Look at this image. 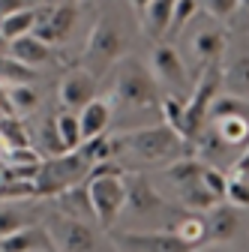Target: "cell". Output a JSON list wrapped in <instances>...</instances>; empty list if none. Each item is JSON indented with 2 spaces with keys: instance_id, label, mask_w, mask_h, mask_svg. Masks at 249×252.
<instances>
[{
  "instance_id": "1",
  "label": "cell",
  "mask_w": 249,
  "mask_h": 252,
  "mask_svg": "<svg viewBox=\"0 0 249 252\" xmlns=\"http://www.w3.org/2000/svg\"><path fill=\"white\" fill-rule=\"evenodd\" d=\"M183 216L186 210L165 198L144 171H126V207L120 216L126 219L123 231H174Z\"/></svg>"
},
{
  "instance_id": "2",
  "label": "cell",
  "mask_w": 249,
  "mask_h": 252,
  "mask_svg": "<svg viewBox=\"0 0 249 252\" xmlns=\"http://www.w3.org/2000/svg\"><path fill=\"white\" fill-rule=\"evenodd\" d=\"M120 141V156H132L135 162L150 165V168H165L183 156H192V147L186 144L174 129H168L165 123L159 126H141V129H129L117 135Z\"/></svg>"
},
{
  "instance_id": "3",
  "label": "cell",
  "mask_w": 249,
  "mask_h": 252,
  "mask_svg": "<svg viewBox=\"0 0 249 252\" xmlns=\"http://www.w3.org/2000/svg\"><path fill=\"white\" fill-rule=\"evenodd\" d=\"M84 186H87V195H90V207H93V216H96V225L105 231H114V225L123 216V207H126V168L120 162L93 165Z\"/></svg>"
},
{
  "instance_id": "4",
  "label": "cell",
  "mask_w": 249,
  "mask_h": 252,
  "mask_svg": "<svg viewBox=\"0 0 249 252\" xmlns=\"http://www.w3.org/2000/svg\"><path fill=\"white\" fill-rule=\"evenodd\" d=\"M111 93L120 105L126 108H153L159 105V84L150 72V63H144L141 57L129 54L114 66V78H111Z\"/></svg>"
},
{
  "instance_id": "5",
  "label": "cell",
  "mask_w": 249,
  "mask_h": 252,
  "mask_svg": "<svg viewBox=\"0 0 249 252\" xmlns=\"http://www.w3.org/2000/svg\"><path fill=\"white\" fill-rule=\"evenodd\" d=\"M126 57V36H123V24L120 18L111 12V15H99V21L93 24L90 36H87V45H84V54H81V63L87 72L93 75H102L108 69H114L117 63Z\"/></svg>"
},
{
  "instance_id": "6",
  "label": "cell",
  "mask_w": 249,
  "mask_h": 252,
  "mask_svg": "<svg viewBox=\"0 0 249 252\" xmlns=\"http://www.w3.org/2000/svg\"><path fill=\"white\" fill-rule=\"evenodd\" d=\"M93 165L87 162V156L81 150H69V153H60V156H51V159H42L36 177H33V186H36V198H57L69 192L75 186H84L87 177H90Z\"/></svg>"
},
{
  "instance_id": "7",
  "label": "cell",
  "mask_w": 249,
  "mask_h": 252,
  "mask_svg": "<svg viewBox=\"0 0 249 252\" xmlns=\"http://www.w3.org/2000/svg\"><path fill=\"white\" fill-rule=\"evenodd\" d=\"M45 228L51 231L57 252H99V234L93 222L72 219V216H63L54 210L45 219Z\"/></svg>"
},
{
  "instance_id": "8",
  "label": "cell",
  "mask_w": 249,
  "mask_h": 252,
  "mask_svg": "<svg viewBox=\"0 0 249 252\" xmlns=\"http://www.w3.org/2000/svg\"><path fill=\"white\" fill-rule=\"evenodd\" d=\"M150 72H153V78H156V84L180 90V96L189 99L195 81H192V72H189V66H186L183 54L171 42H156V48H153V54H150Z\"/></svg>"
},
{
  "instance_id": "9",
  "label": "cell",
  "mask_w": 249,
  "mask_h": 252,
  "mask_svg": "<svg viewBox=\"0 0 249 252\" xmlns=\"http://www.w3.org/2000/svg\"><path fill=\"white\" fill-rule=\"evenodd\" d=\"M117 252H192L174 231H108Z\"/></svg>"
},
{
  "instance_id": "10",
  "label": "cell",
  "mask_w": 249,
  "mask_h": 252,
  "mask_svg": "<svg viewBox=\"0 0 249 252\" xmlns=\"http://www.w3.org/2000/svg\"><path fill=\"white\" fill-rule=\"evenodd\" d=\"M96 90H99V78L87 72L84 66H75L69 69L63 78H60V87H57V99L63 105V111H72L78 114L84 105H90L96 99Z\"/></svg>"
},
{
  "instance_id": "11",
  "label": "cell",
  "mask_w": 249,
  "mask_h": 252,
  "mask_svg": "<svg viewBox=\"0 0 249 252\" xmlns=\"http://www.w3.org/2000/svg\"><path fill=\"white\" fill-rule=\"evenodd\" d=\"M231 45V36H228V30L222 24H207V27H198L192 39H189V54L195 60V66L198 72L213 66V63H222L225 51Z\"/></svg>"
},
{
  "instance_id": "12",
  "label": "cell",
  "mask_w": 249,
  "mask_h": 252,
  "mask_svg": "<svg viewBox=\"0 0 249 252\" xmlns=\"http://www.w3.org/2000/svg\"><path fill=\"white\" fill-rule=\"evenodd\" d=\"M75 21H78L75 0H66V3H57V6H42V15H39V24L33 30V36L48 42V45H60V42L69 39Z\"/></svg>"
},
{
  "instance_id": "13",
  "label": "cell",
  "mask_w": 249,
  "mask_h": 252,
  "mask_svg": "<svg viewBox=\"0 0 249 252\" xmlns=\"http://www.w3.org/2000/svg\"><path fill=\"white\" fill-rule=\"evenodd\" d=\"M222 90L228 96L249 99V39L228 45L222 57Z\"/></svg>"
},
{
  "instance_id": "14",
  "label": "cell",
  "mask_w": 249,
  "mask_h": 252,
  "mask_svg": "<svg viewBox=\"0 0 249 252\" xmlns=\"http://www.w3.org/2000/svg\"><path fill=\"white\" fill-rule=\"evenodd\" d=\"M204 222H207V243H219V246L234 243L240 237V231H243L240 207H234L228 201H219L213 210H207Z\"/></svg>"
},
{
  "instance_id": "15",
  "label": "cell",
  "mask_w": 249,
  "mask_h": 252,
  "mask_svg": "<svg viewBox=\"0 0 249 252\" xmlns=\"http://www.w3.org/2000/svg\"><path fill=\"white\" fill-rule=\"evenodd\" d=\"M0 252H57V249H54V240L45 222H36V225H27L3 237L0 240Z\"/></svg>"
},
{
  "instance_id": "16",
  "label": "cell",
  "mask_w": 249,
  "mask_h": 252,
  "mask_svg": "<svg viewBox=\"0 0 249 252\" xmlns=\"http://www.w3.org/2000/svg\"><path fill=\"white\" fill-rule=\"evenodd\" d=\"M39 207L33 204V198L27 201H0V240L27 228V225H36Z\"/></svg>"
},
{
  "instance_id": "17",
  "label": "cell",
  "mask_w": 249,
  "mask_h": 252,
  "mask_svg": "<svg viewBox=\"0 0 249 252\" xmlns=\"http://www.w3.org/2000/svg\"><path fill=\"white\" fill-rule=\"evenodd\" d=\"M174 6H177V0H150V6L138 15L141 30H144L150 39H156V42L165 39L168 24H171V15H174Z\"/></svg>"
},
{
  "instance_id": "18",
  "label": "cell",
  "mask_w": 249,
  "mask_h": 252,
  "mask_svg": "<svg viewBox=\"0 0 249 252\" xmlns=\"http://www.w3.org/2000/svg\"><path fill=\"white\" fill-rule=\"evenodd\" d=\"M78 123H81V138L84 141L105 135V129L111 126V102L96 96L90 105H84L78 111Z\"/></svg>"
},
{
  "instance_id": "19",
  "label": "cell",
  "mask_w": 249,
  "mask_h": 252,
  "mask_svg": "<svg viewBox=\"0 0 249 252\" xmlns=\"http://www.w3.org/2000/svg\"><path fill=\"white\" fill-rule=\"evenodd\" d=\"M9 54H12L15 60H21L24 66H30V69L45 66V63L54 57L51 45L42 42V39H36L33 33H30V36H21V39H15V42H9Z\"/></svg>"
},
{
  "instance_id": "20",
  "label": "cell",
  "mask_w": 249,
  "mask_h": 252,
  "mask_svg": "<svg viewBox=\"0 0 249 252\" xmlns=\"http://www.w3.org/2000/svg\"><path fill=\"white\" fill-rule=\"evenodd\" d=\"M39 15H42V6H30V9H21L15 15L0 18V39L15 42L21 36H30L36 30V24H39Z\"/></svg>"
},
{
  "instance_id": "21",
  "label": "cell",
  "mask_w": 249,
  "mask_h": 252,
  "mask_svg": "<svg viewBox=\"0 0 249 252\" xmlns=\"http://www.w3.org/2000/svg\"><path fill=\"white\" fill-rule=\"evenodd\" d=\"M54 207H57V213H63V216L84 219V222H93V225H96V216H93V207H90L87 186H75V189H69V192L57 195V198H54Z\"/></svg>"
},
{
  "instance_id": "22",
  "label": "cell",
  "mask_w": 249,
  "mask_h": 252,
  "mask_svg": "<svg viewBox=\"0 0 249 252\" xmlns=\"http://www.w3.org/2000/svg\"><path fill=\"white\" fill-rule=\"evenodd\" d=\"M210 126L231 150H237V153L246 150V144H249V117H219V120H210Z\"/></svg>"
},
{
  "instance_id": "23",
  "label": "cell",
  "mask_w": 249,
  "mask_h": 252,
  "mask_svg": "<svg viewBox=\"0 0 249 252\" xmlns=\"http://www.w3.org/2000/svg\"><path fill=\"white\" fill-rule=\"evenodd\" d=\"M39 78L36 69L24 66L21 60H15L12 54H0V84L3 87H18V84H33Z\"/></svg>"
},
{
  "instance_id": "24",
  "label": "cell",
  "mask_w": 249,
  "mask_h": 252,
  "mask_svg": "<svg viewBox=\"0 0 249 252\" xmlns=\"http://www.w3.org/2000/svg\"><path fill=\"white\" fill-rule=\"evenodd\" d=\"M174 234H177L186 246H189V249L207 246V222H204V216H201V213H186L180 222H177Z\"/></svg>"
},
{
  "instance_id": "25",
  "label": "cell",
  "mask_w": 249,
  "mask_h": 252,
  "mask_svg": "<svg viewBox=\"0 0 249 252\" xmlns=\"http://www.w3.org/2000/svg\"><path fill=\"white\" fill-rule=\"evenodd\" d=\"M36 141H39V156H42V159H51V156L66 153L63 144H60V132H57V114H51V117H45L39 123Z\"/></svg>"
},
{
  "instance_id": "26",
  "label": "cell",
  "mask_w": 249,
  "mask_h": 252,
  "mask_svg": "<svg viewBox=\"0 0 249 252\" xmlns=\"http://www.w3.org/2000/svg\"><path fill=\"white\" fill-rule=\"evenodd\" d=\"M6 96H9V111L15 117L30 114L39 105V90L33 84H18V87H6Z\"/></svg>"
},
{
  "instance_id": "27",
  "label": "cell",
  "mask_w": 249,
  "mask_h": 252,
  "mask_svg": "<svg viewBox=\"0 0 249 252\" xmlns=\"http://www.w3.org/2000/svg\"><path fill=\"white\" fill-rule=\"evenodd\" d=\"M159 111H162V123L183 138V132H186V99H177V96H168L165 93L162 102H159Z\"/></svg>"
},
{
  "instance_id": "28",
  "label": "cell",
  "mask_w": 249,
  "mask_h": 252,
  "mask_svg": "<svg viewBox=\"0 0 249 252\" xmlns=\"http://www.w3.org/2000/svg\"><path fill=\"white\" fill-rule=\"evenodd\" d=\"M0 141L6 144V150L33 147V144H30V132H27V126H24L18 117H9V114L0 120Z\"/></svg>"
},
{
  "instance_id": "29",
  "label": "cell",
  "mask_w": 249,
  "mask_h": 252,
  "mask_svg": "<svg viewBox=\"0 0 249 252\" xmlns=\"http://www.w3.org/2000/svg\"><path fill=\"white\" fill-rule=\"evenodd\" d=\"M57 132H60V144H63V150H78L84 144L81 138V123H78V114L72 111H60L57 114Z\"/></svg>"
},
{
  "instance_id": "30",
  "label": "cell",
  "mask_w": 249,
  "mask_h": 252,
  "mask_svg": "<svg viewBox=\"0 0 249 252\" xmlns=\"http://www.w3.org/2000/svg\"><path fill=\"white\" fill-rule=\"evenodd\" d=\"M198 12V0H177V6H174V15H171V24H168V33L162 42H171L174 36L183 33V27L189 24Z\"/></svg>"
},
{
  "instance_id": "31",
  "label": "cell",
  "mask_w": 249,
  "mask_h": 252,
  "mask_svg": "<svg viewBox=\"0 0 249 252\" xmlns=\"http://www.w3.org/2000/svg\"><path fill=\"white\" fill-rule=\"evenodd\" d=\"M225 201L234 207H249V177L246 174H228V186H225Z\"/></svg>"
},
{
  "instance_id": "32",
  "label": "cell",
  "mask_w": 249,
  "mask_h": 252,
  "mask_svg": "<svg viewBox=\"0 0 249 252\" xmlns=\"http://www.w3.org/2000/svg\"><path fill=\"white\" fill-rule=\"evenodd\" d=\"M201 183L210 195H216L219 201H225V186H228V174L222 168H213V165H204V174H201Z\"/></svg>"
},
{
  "instance_id": "33",
  "label": "cell",
  "mask_w": 249,
  "mask_h": 252,
  "mask_svg": "<svg viewBox=\"0 0 249 252\" xmlns=\"http://www.w3.org/2000/svg\"><path fill=\"white\" fill-rule=\"evenodd\" d=\"M201 3H204L207 18L213 21H231L237 12V0H201Z\"/></svg>"
},
{
  "instance_id": "34",
  "label": "cell",
  "mask_w": 249,
  "mask_h": 252,
  "mask_svg": "<svg viewBox=\"0 0 249 252\" xmlns=\"http://www.w3.org/2000/svg\"><path fill=\"white\" fill-rule=\"evenodd\" d=\"M228 24H231V30H237V33H246L249 30V0H237V12H234V18Z\"/></svg>"
},
{
  "instance_id": "35",
  "label": "cell",
  "mask_w": 249,
  "mask_h": 252,
  "mask_svg": "<svg viewBox=\"0 0 249 252\" xmlns=\"http://www.w3.org/2000/svg\"><path fill=\"white\" fill-rule=\"evenodd\" d=\"M30 6H36L33 0H0V18L15 15V12H21V9H30Z\"/></svg>"
},
{
  "instance_id": "36",
  "label": "cell",
  "mask_w": 249,
  "mask_h": 252,
  "mask_svg": "<svg viewBox=\"0 0 249 252\" xmlns=\"http://www.w3.org/2000/svg\"><path fill=\"white\" fill-rule=\"evenodd\" d=\"M234 174H246L249 177V144H246V150L237 156V162H234V168H231Z\"/></svg>"
},
{
  "instance_id": "37",
  "label": "cell",
  "mask_w": 249,
  "mask_h": 252,
  "mask_svg": "<svg viewBox=\"0 0 249 252\" xmlns=\"http://www.w3.org/2000/svg\"><path fill=\"white\" fill-rule=\"evenodd\" d=\"M192 252H234V249L219 246V243H207V246H198V249H192Z\"/></svg>"
},
{
  "instance_id": "38",
  "label": "cell",
  "mask_w": 249,
  "mask_h": 252,
  "mask_svg": "<svg viewBox=\"0 0 249 252\" xmlns=\"http://www.w3.org/2000/svg\"><path fill=\"white\" fill-rule=\"evenodd\" d=\"M129 3H132V6H135V12L141 15V12H144V9L150 6V0H129Z\"/></svg>"
}]
</instances>
